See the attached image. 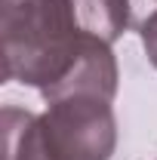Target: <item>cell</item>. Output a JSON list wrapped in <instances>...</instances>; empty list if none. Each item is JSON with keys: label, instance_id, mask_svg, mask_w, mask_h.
I'll use <instances>...</instances> for the list:
<instances>
[{"label": "cell", "instance_id": "3", "mask_svg": "<svg viewBox=\"0 0 157 160\" xmlns=\"http://www.w3.org/2000/svg\"><path fill=\"white\" fill-rule=\"evenodd\" d=\"M133 28H136L139 37H142V46H145L148 62L157 68V3L133 12Z\"/></svg>", "mask_w": 157, "mask_h": 160}, {"label": "cell", "instance_id": "1", "mask_svg": "<svg viewBox=\"0 0 157 160\" xmlns=\"http://www.w3.org/2000/svg\"><path fill=\"white\" fill-rule=\"evenodd\" d=\"M133 25L129 0H3V80L59 99L89 92L117 96L111 43Z\"/></svg>", "mask_w": 157, "mask_h": 160}, {"label": "cell", "instance_id": "2", "mask_svg": "<svg viewBox=\"0 0 157 160\" xmlns=\"http://www.w3.org/2000/svg\"><path fill=\"white\" fill-rule=\"evenodd\" d=\"M114 148L117 120L102 96H59L43 114L3 108V160H111Z\"/></svg>", "mask_w": 157, "mask_h": 160}]
</instances>
